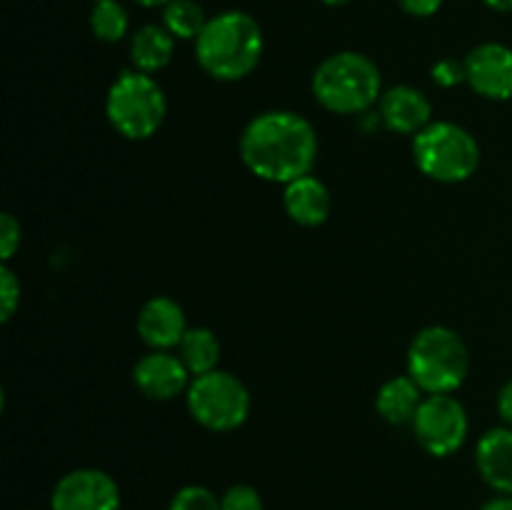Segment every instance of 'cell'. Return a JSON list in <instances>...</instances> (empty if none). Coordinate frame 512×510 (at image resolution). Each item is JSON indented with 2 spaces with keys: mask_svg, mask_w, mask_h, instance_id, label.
Instances as JSON below:
<instances>
[{
  "mask_svg": "<svg viewBox=\"0 0 512 510\" xmlns=\"http://www.w3.org/2000/svg\"><path fill=\"white\" fill-rule=\"evenodd\" d=\"M178 348L180 360H183L193 378L218 370L220 343L210 328H188Z\"/></svg>",
  "mask_w": 512,
  "mask_h": 510,
  "instance_id": "ac0fdd59",
  "label": "cell"
},
{
  "mask_svg": "<svg viewBox=\"0 0 512 510\" xmlns=\"http://www.w3.org/2000/svg\"><path fill=\"white\" fill-rule=\"evenodd\" d=\"M168 113V100L158 80L143 70H125L105 95L110 125L128 140H145L158 133Z\"/></svg>",
  "mask_w": 512,
  "mask_h": 510,
  "instance_id": "5b68a950",
  "label": "cell"
},
{
  "mask_svg": "<svg viewBox=\"0 0 512 510\" xmlns=\"http://www.w3.org/2000/svg\"><path fill=\"white\" fill-rule=\"evenodd\" d=\"M188 410L203 428L230 433L248 420L250 393L233 373L213 370L190 380Z\"/></svg>",
  "mask_w": 512,
  "mask_h": 510,
  "instance_id": "52a82bcc",
  "label": "cell"
},
{
  "mask_svg": "<svg viewBox=\"0 0 512 510\" xmlns=\"http://www.w3.org/2000/svg\"><path fill=\"white\" fill-rule=\"evenodd\" d=\"M433 80L440 88H455L465 80V63L453 58H443L433 65Z\"/></svg>",
  "mask_w": 512,
  "mask_h": 510,
  "instance_id": "d4e9b609",
  "label": "cell"
},
{
  "mask_svg": "<svg viewBox=\"0 0 512 510\" xmlns=\"http://www.w3.org/2000/svg\"><path fill=\"white\" fill-rule=\"evenodd\" d=\"M483 3L498 13H512V0H483Z\"/></svg>",
  "mask_w": 512,
  "mask_h": 510,
  "instance_id": "f1b7e54d",
  "label": "cell"
},
{
  "mask_svg": "<svg viewBox=\"0 0 512 510\" xmlns=\"http://www.w3.org/2000/svg\"><path fill=\"white\" fill-rule=\"evenodd\" d=\"M50 510H120V488L105 470H70L55 483Z\"/></svg>",
  "mask_w": 512,
  "mask_h": 510,
  "instance_id": "9c48e42d",
  "label": "cell"
},
{
  "mask_svg": "<svg viewBox=\"0 0 512 510\" xmlns=\"http://www.w3.org/2000/svg\"><path fill=\"white\" fill-rule=\"evenodd\" d=\"M465 80L488 100H512V48L483 43L465 55Z\"/></svg>",
  "mask_w": 512,
  "mask_h": 510,
  "instance_id": "30bf717a",
  "label": "cell"
},
{
  "mask_svg": "<svg viewBox=\"0 0 512 510\" xmlns=\"http://www.w3.org/2000/svg\"><path fill=\"white\" fill-rule=\"evenodd\" d=\"M168 510H223L220 498L205 485H185L170 500Z\"/></svg>",
  "mask_w": 512,
  "mask_h": 510,
  "instance_id": "44dd1931",
  "label": "cell"
},
{
  "mask_svg": "<svg viewBox=\"0 0 512 510\" xmlns=\"http://www.w3.org/2000/svg\"><path fill=\"white\" fill-rule=\"evenodd\" d=\"M410 425L423 450H428L435 458L453 455L465 443L470 428L463 403L450 393L423 398Z\"/></svg>",
  "mask_w": 512,
  "mask_h": 510,
  "instance_id": "ba28073f",
  "label": "cell"
},
{
  "mask_svg": "<svg viewBox=\"0 0 512 510\" xmlns=\"http://www.w3.org/2000/svg\"><path fill=\"white\" fill-rule=\"evenodd\" d=\"M413 158L428 178L463 183L480 168V145L463 125L440 120L413 135Z\"/></svg>",
  "mask_w": 512,
  "mask_h": 510,
  "instance_id": "8992f818",
  "label": "cell"
},
{
  "mask_svg": "<svg viewBox=\"0 0 512 510\" xmlns=\"http://www.w3.org/2000/svg\"><path fill=\"white\" fill-rule=\"evenodd\" d=\"M185 333H188L185 310L168 295H155L140 308L138 335L153 350L175 348V345H180Z\"/></svg>",
  "mask_w": 512,
  "mask_h": 510,
  "instance_id": "7c38bea8",
  "label": "cell"
},
{
  "mask_svg": "<svg viewBox=\"0 0 512 510\" xmlns=\"http://www.w3.org/2000/svg\"><path fill=\"white\" fill-rule=\"evenodd\" d=\"M480 510H512V495L498 493L480 505Z\"/></svg>",
  "mask_w": 512,
  "mask_h": 510,
  "instance_id": "83f0119b",
  "label": "cell"
},
{
  "mask_svg": "<svg viewBox=\"0 0 512 510\" xmlns=\"http://www.w3.org/2000/svg\"><path fill=\"white\" fill-rule=\"evenodd\" d=\"M283 205L293 223L303 225V228H318L328 220L333 200H330V190L325 188L323 180H318L315 175H303L285 185Z\"/></svg>",
  "mask_w": 512,
  "mask_h": 510,
  "instance_id": "9a60e30c",
  "label": "cell"
},
{
  "mask_svg": "<svg viewBox=\"0 0 512 510\" xmlns=\"http://www.w3.org/2000/svg\"><path fill=\"white\" fill-rule=\"evenodd\" d=\"M133 380L143 395L153 400H173L190 385V370L180 355L168 350H150L135 363Z\"/></svg>",
  "mask_w": 512,
  "mask_h": 510,
  "instance_id": "8fae6325",
  "label": "cell"
},
{
  "mask_svg": "<svg viewBox=\"0 0 512 510\" xmlns=\"http://www.w3.org/2000/svg\"><path fill=\"white\" fill-rule=\"evenodd\" d=\"M130 25V15L118 0H95L90 10V28L93 35L103 43H118L125 38Z\"/></svg>",
  "mask_w": 512,
  "mask_h": 510,
  "instance_id": "ffe728a7",
  "label": "cell"
},
{
  "mask_svg": "<svg viewBox=\"0 0 512 510\" xmlns=\"http://www.w3.org/2000/svg\"><path fill=\"white\" fill-rule=\"evenodd\" d=\"M420 403H423V388H420L410 375L390 378L388 383L378 390V398H375L378 415L393 425L413 423Z\"/></svg>",
  "mask_w": 512,
  "mask_h": 510,
  "instance_id": "2e32d148",
  "label": "cell"
},
{
  "mask_svg": "<svg viewBox=\"0 0 512 510\" xmlns=\"http://www.w3.org/2000/svg\"><path fill=\"white\" fill-rule=\"evenodd\" d=\"M175 53V38L165 25L148 23L140 30H135L133 40H130V60H133L135 70L143 73H158L165 65L173 60Z\"/></svg>",
  "mask_w": 512,
  "mask_h": 510,
  "instance_id": "e0dca14e",
  "label": "cell"
},
{
  "mask_svg": "<svg viewBox=\"0 0 512 510\" xmlns=\"http://www.w3.org/2000/svg\"><path fill=\"white\" fill-rule=\"evenodd\" d=\"M498 413L500 418L505 420V423L512 428V380L500 388V395H498Z\"/></svg>",
  "mask_w": 512,
  "mask_h": 510,
  "instance_id": "4316f807",
  "label": "cell"
},
{
  "mask_svg": "<svg viewBox=\"0 0 512 510\" xmlns=\"http://www.w3.org/2000/svg\"><path fill=\"white\" fill-rule=\"evenodd\" d=\"M20 238H23V230H20V223L15 220V215L3 213V218H0V253H3L5 263L20 248Z\"/></svg>",
  "mask_w": 512,
  "mask_h": 510,
  "instance_id": "cb8c5ba5",
  "label": "cell"
},
{
  "mask_svg": "<svg viewBox=\"0 0 512 510\" xmlns=\"http://www.w3.org/2000/svg\"><path fill=\"white\" fill-rule=\"evenodd\" d=\"M263 48L265 40L258 20L243 10H225L210 18L198 35L195 58L210 78L233 83L258 68Z\"/></svg>",
  "mask_w": 512,
  "mask_h": 510,
  "instance_id": "7a4b0ae2",
  "label": "cell"
},
{
  "mask_svg": "<svg viewBox=\"0 0 512 510\" xmlns=\"http://www.w3.org/2000/svg\"><path fill=\"white\" fill-rule=\"evenodd\" d=\"M433 105L423 90L413 85H395L380 98V120L388 130L400 135H418L430 125Z\"/></svg>",
  "mask_w": 512,
  "mask_h": 510,
  "instance_id": "4fadbf2b",
  "label": "cell"
},
{
  "mask_svg": "<svg viewBox=\"0 0 512 510\" xmlns=\"http://www.w3.org/2000/svg\"><path fill=\"white\" fill-rule=\"evenodd\" d=\"M478 473L495 493L512 495V428H490L475 448Z\"/></svg>",
  "mask_w": 512,
  "mask_h": 510,
  "instance_id": "5bb4252c",
  "label": "cell"
},
{
  "mask_svg": "<svg viewBox=\"0 0 512 510\" xmlns=\"http://www.w3.org/2000/svg\"><path fill=\"white\" fill-rule=\"evenodd\" d=\"M135 3L145 5V8H160V5H163V8H165V5H168L170 0H135Z\"/></svg>",
  "mask_w": 512,
  "mask_h": 510,
  "instance_id": "f546056e",
  "label": "cell"
},
{
  "mask_svg": "<svg viewBox=\"0 0 512 510\" xmlns=\"http://www.w3.org/2000/svg\"><path fill=\"white\" fill-rule=\"evenodd\" d=\"M20 303V283L8 265L0 268V320L8 323Z\"/></svg>",
  "mask_w": 512,
  "mask_h": 510,
  "instance_id": "603a6c76",
  "label": "cell"
},
{
  "mask_svg": "<svg viewBox=\"0 0 512 510\" xmlns=\"http://www.w3.org/2000/svg\"><path fill=\"white\" fill-rule=\"evenodd\" d=\"M400 8L408 15H415V18H430L440 10L443 0H398Z\"/></svg>",
  "mask_w": 512,
  "mask_h": 510,
  "instance_id": "484cf974",
  "label": "cell"
},
{
  "mask_svg": "<svg viewBox=\"0 0 512 510\" xmlns=\"http://www.w3.org/2000/svg\"><path fill=\"white\" fill-rule=\"evenodd\" d=\"M240 158L260 180L288 185L310 175L318 158V135L303 115L293 110H268L245 125Z\"/></svg>",
  "mask_w": 512,
  "mask_h": 510,
  "instance_id": "6da1fadb",
  "label": "cell"
},
{
  "mask_svg": "<svg viewBox=\"0 0 512 510\" xmlns=\"http://www.w3.org/2000/svg\"><path fill=\"white\" fill-rule=\"evenodd\" d=\"M470 353L465 340L445 325H430L408 348V375L428 395H445L465 383Z\"/></svg>",
  "mask_w": 512,
  "mask_h": 510,
  "instance_id": "277c9868",
  "label": "cell"
},
{
  "mask_svg": "<svg viewBox=\"0 0 512 510\" xmlns=\"http://www.w3.org/2000/svg\"><path fill=\"white\" fill-rule=\"evenodd\" d=\"M313 95L330 113L358 115L378 103L383 78L368 55L343 50L318 65L313 73Z\"/></svg>",
  "mask_w": 512,
  "mask_h": 510,
  "instance_id": "3957f363",
  "label": "cell"
},
{
  "mask_svg": "<svg viewBox=\"0 0 512 510\" xmlns=\"http://www.w3.org/2000/svg\"><path fill=\"white\" fill-rule=\"evenodd\" d=\"M323 3L333 5V8H335V5H345V3H350V0H323Z\"/></svg>",
  "mask_w": 512,
  "mask_h": 510,
  "instance_id": "4dcf8cb0",
  "label": "cell"
},
{
  "mask_svg": "<svg viewBox=\"0 0 512 510\" xmlns=\"http://www.w3.org/2000/svg\"><path fill=\"white\" fill-rule=\"evenodd\" d=\"M220 508L223 510H265L263 498L253 485H230L223 495H220Z\"/></svg>",
  "mask_w": 512,
  "mask_h": 510,
  "instance_id": "7402d4cb",
  "label": "cell"
},
{
  "mask_svg": "<svg viewBox=\"0 0 512 510\" xmlns=\"http://www.w3.org/2000/svg\"><path fill=\"white\" fill-rule=\"evenodd\" d=\"M208 20L198 0H170L163 8V25L180 40H198Z\"/></svg>",
  "mask_w": 512,
  "mask_h": 510,
  "instance_id": "d6986e66",
  "label": "cell"
}]
</instances>
